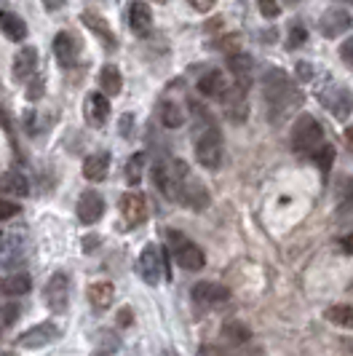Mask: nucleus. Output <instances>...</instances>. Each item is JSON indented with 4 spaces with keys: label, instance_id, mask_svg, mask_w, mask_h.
<instances>
[{
    "label": "nucleus",
    "instance_id": "1",
    "mask_svg": "<svg viewBox=\"0 0 353 356\" xmlns=\"http://www.w3.org/2000/svg\"><path fill=\"white\" fill-rule=\"evenodd\" d=\"M263 94L268 110H270V121H281L284 115H289L295 107L302 105V94L297 91V86L292 83V78L281 70V67H273V70L265 72L263 78Z\"/></svg>",
    "mask_w": 353,
    "mask_h": 356
},
{
    "label": "nucleus",
    "instance_id": "2",
    "mask_svg": "<svg viewBox=\"0 0 353 356\" xmlns=\"http://www.w3.org/2000/svg\"><path fill=\"white\" fill-rule=\"evenodd\" d=\"M324 145V129L318 124L313 115H300L295 126H292V147L295 153H302V156H313L318 147Z\"/></svg>",
    "mask_w": 353,
    "mask_h": 356
},
{
    "label": "nucleus",
    "instance_id": "3",
    "mask_svg": "<svg viewBox=\"0 0 353 356\" xmlns=\"http://www.w3.org/2000/svg\"><path fill=\"white\" fill-rule=\"evenodd\" d=\"M195 159L204 169H220L222 163V134L214 124H206L195 140Z\"/></svg>",
    "mask_w": 353,
    "mask_h": 356
},
{
    "label": "nucleus",
    "instance_id": "4",
    "mask_svg": "<svg viewBox=\"0 0 353 356\" xmlns=\"http://www.w3.org/2000/svg\"><path fill=\"white\" fill-rule=\"evenodd\" d=\"M166 238H169V244H172V250H174V257H176V263H179V268H185V270H201V268L206 266L204 252L198 250L193 241H188L182 233L169 231Z\"/></svg>",
    "mask_w": 353,
    "mask_h": 356
},
{
    "label": "nucleus",
    "instance_id": "5",
    "mask_svg": "<svg viewBox=\"0 0 353 356\" xmlns=\"http://www.w3.org/2000/svg\"><path fill=\"white\" fill-rule=\"evenodd\" d=\"M176 201H182V207L193 209V212H204L209 204H212V196L206 191V185L198 177L188 175V177L179 182V193H176Z\"/></svg>",
    "mask_w": 353,
    "mask_h": 356
},
{
    "label": "nucleus",
    "instance_id": "6",
    "mask_svg": "<svg viewBox=\"0 0 353 356\" xmlns=\"http://www.w3.org/2000/svg\"><path fill=\"white\" fill-rule=\"evenodd\" d=\"M43 298H46V305L51 308L54 314H65L67 305H70V276L62 273V270H56L51 279H49V284H46Z\"/></svg>",
    "mask_w": 353,
    "mask_h": 356
},
{
    "label": "nucleus",
    "instance_id": "7",
    "mask_svg": "<svg viewBox=\"0 0 353 356\" xmlns=\"http://www.w3.org/2000/svg\"><path fill=\"white\" fill-rule=\"evenodd\" d=\"M321 105L327 107L337 121H345L353 113V91L348 86H329L321 91Z\"/></svg>",
    "mask_w": 353,
    "mask_h": 356
},
{
    "label": "nucleus",
    "instance_id": "8",
    "mask_svg": "<svg viewBox=\"0 0 353 356\" xmlns=\"http://www.w3.org/2000/svg\"><path fill=\"white\" fill-rule=\"evenodd\" d=\"M247 94H249V83H241V81H236V83H233V86H228V89H225V94H222L225 113H228L230 121H236V124L247 121V115H249Z\"/></svg>",
    "mask_w": 353,
    "mask_h": 356
},
{
    "label": "nucleus",
    "instance_id": "9",
    "mask_svg": "<svg viewBox=\"0 0 353 356\" xmlns=\"http://www.w3.org/2000/svg\"><path fill=\"white\" fill-rule=\"evenodd\" d=\"M56 338H59V327H56L54 321H40V324L24 330V332L19 335L17 346H22V348H43V346L54 343Z\"/></svg>",
    "mask_w": 353,
    "mask_h": 356
},
{
    "label": "nucleus",
    "instance_id": "10",
    "mask_svg": "<svg viewBox=\"0 0 353 356\" xmlns=\"http://www.w3.org/2000/svg\"><path fill=\"white\" fill-rule=\"evenodd\" d=\"M140 276L147 282L150 286H156L161 282V276H163V260H161V250L156 244H147L140 254Z\"/></svg>",
    "mask_w": 353,
    "mask_h": 356
},
{
    "label": "nucleus",
    "instance_id": "11",
    "mask_svg": "<svg viewBox=\"0 0 353 356\" xmlns=\"http://www.w3.org/2000/svg\"><path fill=\"white\" fill-rule=\"evenodd\" d=\"M78 54H81L78 38L72 35V33H65V30H62V33H56V38H54V56H56L59 67H65V70L75 67Z\"/></svg>",
    "mask_w": 353,
    "mask_h": 356
},
{
    "label": "nucleus",
    "instance_id": "12",
    "mask_svg": "<svg viewBox=\"0 0 353 356\" xmlns=\"http://www.w3.org/2000/svg\"><path fill=\"white\" fill-rule=\"evenodd\" d=\"M353 24L351 14L345 8H329L324 17L318 19V30L324 38H340L343 33H348Z\"/></svg>",
    "mask_w": 353,
    "mask_h": 356
},
{
    "label": "nucleus",
    "instance_id": "13",
    "mask_svg": "<svg viewBox=\"0 0 353 356\" xmlns=\"http://www.w3.org/2000/svg\"><path fill=\"white\" fill-rule=\"evenodd\" d=\"M102 214H105V198L99 196L97 191H86L83 196L78 198V220H81L83 225L99 222Z\"/></svg>",
    "mask_w": 353,
    "mask_h": 356
},
{
    "label": "nucleus",
    "instance_id": "14",
    "mask_svg": "<svg viewBox=\"0 0 353 356\" xmlns=\"http://www.w3.org/2000/svg\"><path fill=\"white\" fill-rule=\"evenodd\" d=\"M121 214H124L129 228L142 225L147 220V201H145V196H140V193H126V196H121Z\"/></svg>",
    "mask_w": 353,
    "mask_h": 356
},
{
    "label": "nucleus",
    "instance_id": "15",
    "mask_svg": "<svg viewBox=\"0 0 353 356\" xmlns=\"http://www.w3.org/2000/svg\"><path fill=\"white\" fill-rule=\"evenodd\" d=\"M193 300L198 305H206V308H214V305H225L230 300V292L225 286L212 284V282H201V284L193 286Z\"/></svg>",
    "mask_w": 353,
    "mask_h": 356
},
{
    "label": "nucleus",
    "instance_id": "16",
    "mask_svg": "<svg viewBox=\"0 0 353 356\" xmlns=\"http://www.w3.org/2000/svg\"><path fill=\"white\" fill-rule=\"evenodd\" d=\"M81 22H83L88 30L105 43L107 51H115V49H118V40H115V35H113V30H110L107 19H102L97 11H83V14H81Z\"/></svg>",
    "mask_w": 353,
    "mask_h": 356
},
{
    "label": "nucleus",
    "instance_id": "17",
    "mask_svg": "<svg viewBox=\"0 0 353 356\" xmlns=\"http://www.w3.org/2000/svg\"><path fill=\"white\" fill-rule=\"evenodd\" d=\"M150 24H153V11L147 8V3L134 0L129 6V27L137 33V35H147L150 33Z\"/></svg>",
    "mask_w": 353,
    "mask_h": 356
},
{
    "label": "nucleus",
    "instance_id": "18",
    "mask_svg": "<svg viewBox=\"0 0 353 356\" xmlns=\"http://www.w3.org/2000/svg\"><path fill=\"white\" fill-rule=\"evenodd\" d=\"M225 89H228V83H225V75L220 70H209L198 78V91L209 99H222Z\"/></svg>",
    "mask_w": 353,
    "mask_h": 356
},
{
    "label": "nucleus",
    "instance_id": "19",
    "mask_svg": "<svg viewBox=\"0 0 353 356\" xmlns=\"http://www.w3.org/2000/svg\"><path fill=\"white\" fill-rule=\"evenodd\" d=\"M86 115L91 126H102L107 121V115H110V99H107L105 91H97V94H91L86 102Z\"/></svg>",
    "mask_w": 353,
    "mask_h": 356
},
{
    "label": "nucleus",
    "instance_id": "20",
    "mask_svg": "<svg viewBox=\"0 0 353 356\" xmlns=\"http://www.w3.org/2000/svg\"><path fill=\"white\" fill-rule=\"evenodd\" d=\"M38 67V51L33 46H24V49H19V54L14 56V78L17 81H24V78H30Z\"/></svg>",
    "mask_w": 353,
    "mask_h": 356
},
{
    "label": "nucleus",
    "instance_id": "21",
    "mask_svg": "<svg viewBox=\"0 0 353 356\" xmlns=\"http://www.w3.org/2000/svg\"><path fill=\"white\" fill-rule=\"evenodd\" d=\"M228 70L233 72V78H236V81H241V83H252V70H254V59H252L249 54L233 51L228 56Z\"/></svg>",
    "mask_w": 353,
    "mask_h": 356
},
{
    "label": "nucleus",
    "instance_id": "22",
    "mask_svg": "<svg viewBox=\"0 0 353 356\" xmlns=\"http://www.w3.org/2000/svg\"><path fill=\"white\" fill-rule=\"evenodd\" d=\"M0 30H3V35L8 38V40H24L27 38V24H24V19L17 17V14H11V11H0Z\"/></svg>",
    "mask_w": 353,
    "mask_h": 356
},
{
    "label": "nucleus",
    "instance_id": "23",
    "mask_svg": "<svg viewBox=\"0 0 353 356\" xmlns=\"http://www.w3.org/2000/svg\"><path fill=\"white\" fill-rule=\"evenodd\" d=\"M107 169H110V153H91L83 161V177L91 182H99L107 177Z\"/></svg>",
    "mask_w": 353,
    "mask_h": 356
},
{
    "label": "nucleus",
    "instance_id": "24",
    "mask_svg": "<svg viewBox=\"0 0 353 356\" xmlns=\"http://www.w3.org/2000/svg\"><path fill=\"white\" fill-rule=\"evenodd\" d=\"M88 300H91V305L97 311H105L115 300V286L110 284V282H94V284L88 286Z\"/></svg>",
    "mask_w": 353,
    "mask_h": 356
},
{
    "label": "nucleus",
    "instance_id": "25",
    "mask_svg": "<svg viewBox=\"0 0 353 356\" xmlns=\"http://www.w3.org/2000/svg\"><path fill=\"white\" fill-rule=\"evenodd\" d=\"M0 193L24 198L30 193V182H27L24 175H19V172H8V175L0 177Z\"/></svg>",
    "mask_w": 353,
    "mask_h": 356
},
{
    "label": "nucleus",
    "instance_id": "26",
    "mask_svg": "<svg viewBox=\"0 0 353 356\" xmlns=\"http://www.w3.org/2000/svg\"><path fill=\"white\" fill-rule=\"evenodd\" d=\"M99 86L105 89L107 97H115L121 94V86H124V78H121V70L115 65H105L102 72H99Z\"/></svg>",
    "mask_w": 353,
    "mask_h": 356
},
{
    "label": "nucleus",
    "instance_id": "27",
    "mask_svg": "<svg viewBox=\"0 0 353 356\" xmlns=\"http://www.w3.org/2000/svg\"><path fill=\"white\" fill-rule=\"evenodd\" d=\"M145 166H147V153H134L131 159L126 161L124 177L129 185H140L142 175H145Z\"/></svg>",
    "mask_w": 353,
    "mask_h": 356
},
{
    "label": "nucleus",
    "instance_id": "28",
    "mask_svg": "<svg viewBox=\"0 0 353 356\" xmlns=\"http://www.w3.org/2000/svg\"><path fill=\"white\" fill-rule=\"evenodd\" d=\"M30 286H33V282H30V276H27L24 270H22V273H11L8 279L0 282V289H3L6 295H27Z\"/></svg>",
    "mask_w": 353,
    "mask_h": 356
},
{
    "label": "nucleus",
    "instance_id": "29",
    "mask_svg": "<svg viewBox=\"0 0 353 356\" xmlns=\"http://www.w3.org/2000/svg\"><path fill=\"white\" fill-rule=\"evenodd\" d=\"M252 338V332H249V327L244 321H228L225 327H222V340L230 343V346H241V343H247Z\"/></svg>",
    "mask_w": 353,
    "mask_h": 356
},
{
    "label": "nucleus",
    "instance_id": "30",
    "mask_svg": "<svg viewBox=\"0 0 353 356\" xmlns=\"http://www.w3.org/2000/svg\"><path fill=\"white\" fill-rule=\"evenodd\" d=\"M158 115H161V124L166 126V129H179V126L185 124V113L179 110L176 102H161Z\"/></svg>",
    "mask_w": 353,
    "mask_h": 356
},
{
    "label": "nucleus",
    "instance_id": "31",
    "mask_svg": "<svg viewBox=\"0 0 353 356\" xmlns=\"http://www.w3.org/2000/svg\"><path fill=\"white\" fill-rule=\"evenodd\" d=\"M327 319L332 321L335 327H343V330H353V305L348 303H337L327 311Z\"/></svg>",
    "mask_w": 353,
    "mask_h": 356
},
{
    "label": "nucleus",
    "instance_id": "32",
    "mask_svg": "<svg viewBox=\"0 0 353 356\" xmlns=\"http://www.w3.org/2000/svg\"><path fill=\"white\" fill-rule=\"evenodd\" d=\"M313 161H316L318 169H321V172L327 175V172L332 169V161H335V147H332V145L324 143V145H321V147L316 150V153H313Z\"/></svg>",
    "mask_w": 353,
    "mask_h": 356
},
{
    "label": "nucleus",
    "instance_id": "33",
    "mask_svg": "<svg viewBox=\"0 0 353 356\" xmlns=\"http://www.w3.org/2000/svg\"><path fill=\"white\" fill-rule=\"evenodd\" d=\"M305 40H308V30L295 22V24H292V30H289V38H286V49H300Z\"/></svg>",
    "mask_w": 353,
    "mask_h": 356
},
{
    "label": "nucleus",
    "instance_id": "34",
    "mask_svg": "<svg viewBox=\"0 0 353 356\" xmlns=\"http://www.w3.org/2000/svg\"><path fill=\"white\" fill-rule=\"evenodd\" d=\"M337 196H340L343 204H348V207H351L353 204V177L340 179V185H337Z\"/></svg>",
    "mask_w": 353,
    "mask_h": 356
},
{
    "label": "nucleus",
    "instance_id": "35",
    "mask_svg": "<svg viewBox=\"0 0 353 356\" xmlns=\"http://www.w3.org/2000/svg\"><path fill=\"white\" fill-rule=\"evenodd\" d=\"M43 97V78H35V81H30V86H27V99L30 102H38Z\"/></svg>",
    "mask_w": 353,
    "mask_h": 356
},
{
    "label": "nucleus",
    "instance_id": "36",
    "mask_svg": "<svg viewBox=\"0 0 353 356\" xmlns=\"http://www.w3.org/2000/svg\"><path fill=\"white\" fill-rule=\"evenodd\" d=\"M340 59H343L348 67H353V35L348 38V40H343V46H340Z\"/></svg>",
    "mask_w": 353,
    "mask_h": 356
},
{
    "label": "nucleus",
    "instance_id": "37",
    "mask_svg": "<svg viewBox=\"0 0 353 356\" xmlns=\"http://www.w3.org/2000/svg\"><path fill=\"white\" fill-rule=\"evenodd\" d=\"M236 43H241V35H238V33H233V35H225V38H220V40H214L212 49H236Z\"/></svg>",
    "mask_w": 353,
    "mask_h": 356
},
{
    "label": "nucleus",
    "instance_id": "38",
    "mask_svg": "<svg viewBox=\"0 0 353 356\" xmlns=\"http://www.w3.org/2000/svg\"><path fill=\"white\" fill-rule=\"evenodd\" d=\"M260 11H263L265 19L279 17V6H276V0H260Z\"/></svg>",
    "mask_w": 353,
    "mask_h": 356
},
{
    "label": "nucleus",
    "instance_id": "39",
    "mask_svg": "<svg viewBox=\"0 0 353 356\" xmlns=\"http://www.w3.org/2000/svg\"><path fill=\"white\" fill-rule=\"evenodd\" d=\"M19 214V204H11V201H0V220H8Z\"/></svg>",
    "mask_w": 353,
    "mask_h": 356
},
{
    "label": "nucleus",
    "instance_id": "40",
    "mask_svg": "<svg viewBox=\"0 0 353 356\" xmlns=\"http://www.w3.org/2000/svg\"><path fill=\"white\" fill-rule=\"evenodd\" d=\"M81 247H83V252H86V254H94V252H97V247H99V236H97V233L86 236V238L81 241Z\"/></svg>",
    "mask_w": 353,
    "mask_h": 356
},
{
    "label": "nucleus",
    "instance_id": "41",
    "mask_svg": "<svg viewBox=\"0 0 353 356\" xmlns=\"http://www.w3.org/2000/svg\"><path fill=\"white\" fill-rule=\"evenodd\" d=\"M188 3L193 6L195 11H201V14H209V11L214 8V3H217V0H188Z\"/></svg>",
    "mask_w": 353,
    "mask_h": 356
},
{
    "label": "nucleus",
    "instance_id": "42",
    "mask_svg": "<svg viewBox=\"0 0 353 356\" xmlns=\"http://www.w3.org/2000/svg\"><path fill=\"white\" fill-rule=\"evenodd\" d=\"M131 321H134V314H131V308H121V311H118V327H129V324H131Z\"/></svg>",
    "mask_w": 353,
    "mask_h": 356
},
{
    "label": "nucleus",
    "instance_id": "43",
    "mask_svg": "<svg viewBox=\"0 0 353 356\" xmlns=\"http://www.w3.org/2000/svg\"><path fill=\"white\" fill-rule=\"evenodd\" d=\"M297 75H300V81H311V78H313V67H311L308 62H300V65H297Z\"/></svg>",
    "mask_w": 353,
    "mask_h": 356
},
{
    "label": "nucleus",
    "instance_id": "44",
    "mask_svg": "<svg viewBox=\"0 0 353 356\" xmlns=\"http://www.w3.org/2000/svg\"><path fill=\"white\" fill-rule=\"evenodd\" d=\"M131 126H134V115H124L118 129H121V134H124V137H129V134H131Z\"/></svg>",
    "mask_w": 353,
    "mask_h": 356
},
{
    "label": "nucleus",
    "instance_id": "45",
    "mask_svg": "<svg viewBox=\"0 0 353 356\" xmlns=\"http://www.w3.org/2000/svg\"><path fill=\"white\" fill-rule=\"evenodd\" d=\"M340 247L348 252V254H353V233H348V236H343V241H340Z\"/></svg>",
    "mask_w": 353,
    "mask_h": 356
},
{
    "label": "nucleus",
    "instance_id": "46",
    "mask_svg": "<svg viewBox=\"0 0 353 356\" xmlns=\"http://www.w3.org/2000/svg\"><path fill=\"white\" fill-rule=\"evenodd\" d=\"M43 3H46V8H49V11H59V8H65V3H67V0H43Z\"/></svg>",
    "mask_w": 353,
    "mask_h": 356
},
{
    "label": "nucleus",
    "instance_id": "47",
    "mask_svg": "<svg viewBox=\"0 0 353 356\" xmlns=\"http://www.w3.org/2000/svg\"><path fill=\"white\" fill-rule=\"evenodd\" d=\"M345 147H348V150L353 153V124L345 129Z\"/></svg>",
    "mask_w": 353,
    "mask_h": 356
},
{
    "label": "nucleus",
    "instance_id": "48",
    "mask_svg": "<svg viewBox=\"0 0 353 356\" xmlns=\"http://www.w3.org/2000/svg\"><path fill=\"white\" fill-rule=\"evenodd\" d=\"M91 356H113V354H110V351L105 348V351H97V354H91Z\"/></svg>",
    "mask_w": 353,
    "mask_h": 356
},
{
    "label": "nucleus",
    "instance_id": "49",
    "mask_svg": "<svg viewBox=\"0 0 353 356\" xmlns=\"http://www.w3.org/2000/svg\"><path fill=\"white\" fill-rule=\"evenodd\" d=\"M0 356H17V354H11V351H0Z\"/></svg>",
    "mask_w": 353,
    "mask_h": 356
},
{
    "label": "nucleus",
    "instance_id": "50",
    "mask_svg": "<svg viewBox=\"0 0 353 356\" xmlns=\"http://www.w3.org/2000/svg\"><path fill=\"white\" fill-rule=\"evenodd\" d=\"M281 3H300V0H281Z\"/></svg>",
    "mask_w": 353,
    "mask_h": 356
},
{
    "label": "nucleus",
    "instance_id": "51",
    "mask_svg": "<svg viewBox=\"0 0 353 356\" xmlns=\"http://www.w3.org/2000/svg\"><path fill=\"white\" fill-rule=\"evenodd\" d=\"M340 3H348V6H353V0H340Z\"/></svg>",
    "mask_w": 353,
    "mask_h": 356
},
{
    "label": "nucleus",
    "instance_id": "52",
    "mask_svg": "<svg viewBox=\"0 0 353 356\" xmlns=\"http://www.w3.org/2000/svg\"><path fill=\"white\" fill-rule=\"evenodd\" d=\"M156 3H163V0H156Z\"/></svg>",
    "mask_w": 353,
    "mask_h": 356
},
{
    "label": "nucleus",
    "instance_id": "53",
    "mask_svg": "<svg viewBox=\"0 0 353 356\" xmlns=\"http://www.w3.org/2000/svg\"><path fill=\"white\" fill-rule=\"evenodd\" d=\"M0 238H3V236H0Z\"/></svg>",
    "mask_w": 353,
    "mask_h": 356
}]
</instances>
